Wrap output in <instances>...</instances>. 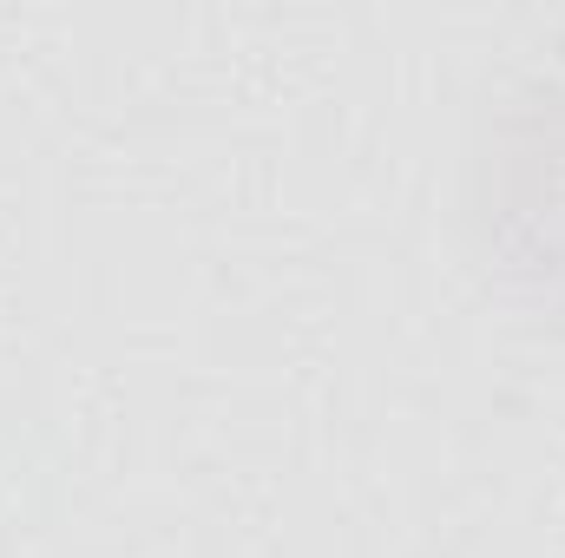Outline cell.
Instances as JSON below:
<instances>
[{"mask_svg": "<svg viewBox=\"0 0 565 558\" xmlns=\"http://www.w3.org/2000/svg\"><path fill=\"white\" fill-rule=\"evenodd\" d=\"M467 237L487 282L565 335V79L520 86L467 158Z\"/></svg>", "mask_w": 565, "mask_h": 558, "instance_id": "6da1fadb", "label": "cell"}]
</instances>
